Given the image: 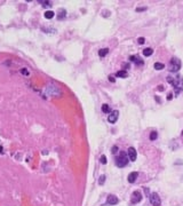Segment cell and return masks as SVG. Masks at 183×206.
I'll list each match as a JSON object with an SVG mask.
<instances>
[{
	"label": "cell",
	"instance_id": "27",
	"mask_svg": "<svg viewBox=\"0 0 183 206\" xmlns=\"http://www.w3.org/2000/svg\"><path fill=\"white\" fill-rule=\"evenodd\" d=\"M22 73H24V74H27V71H26V70H24V69H23V70H22Z\"/></svg>",
	"mask_w": 183,
	"mask_h": 206
},
{
	"label": "cell",
	"instance_id": "7",
	"mask_svg": "<svg viewBox=\"0 0 183 206\" xmlns=\"http://www.w3.org/2000/svg\"><path fill=\"white\" fill-rule=\"evenodd\" d=\"M127 154H128L129 160H132V161H135V160H136V158H137V152H136V150H135L133 146H130V148L128 149Z\"/></svg>",
	"mask_w": 183,
	"mask_h": 206
},
{
	"label": "cell",
	"instance_id": "14",
	"mask_svg": "<svg viewBox=\"0 0 183 206\" xmlns=\"http://www.w3.org/2000/svg\"><path fill=\"white\" fill-rule=\"evenodd\" d=\"M152 53H153L152 48H145V49H143V55H144V56H150V55H152Z\"/></svg>",
	"mask_w": 183,
	"mask_h": 206
},
{
	"label": "cell",
	"instance_id": "24",
	"mask_svg": "<svg viewBox=\"0 0 183 206\" xmlns=\"http://www.w3.org/2000/svg\"><path fill=\"white\" fill-rule=\"evenodd\" d=\"M109 80H110L111 82H113V81H114V78H113L112 76H110V77H109Z\"/></svg>",
	"mask_w": 183,
	"mask_h": 206
},
{
	"label": "cell",
	"instance_id": "26",
	"mask_svg": "<svg viewBox=\"0 0 183 206\" xmlns=\"http://www.w3.org/2000/svg\"><path fill=\"white\" fill-rule=\"evenodd\" d=\"M172 97H173V95H172V94H168V96H167V100H172Z\"/></svg>",
	"mask_w": 183,
	"mask_h": 206
},
{
	"label": "cell",
	"instance_id": "19",
	"mask_svg": "<svg viewBox=\"0 0 183 206\" xmlns=\"http://www.w3.org/2000/svg\"><path fill=\"white\" fill-rule=\"evenodd\" d=\"M106 161H108V160H106V156L102 154V156H101V163H102V164H106Z\"/></svg>",
	"mask_w": 183,
	"mask_h": 206
},
{
	"label": "cell",
	"instance_id": "22",
	"mask_svg": "<svg viewBox=\"0 0 183 206\" xmlns=\"http://www.w3.org/2000/svg\"><path fill=\"white\" fill-rule=\"evenodd\" d=\"M118 152V146L117 145H113L112 146V153H117Z\"/></svg>",
	"mask_w": 183,
	"mask_h": 206
},
{
	"label": "cell",
	"instance_id": "2",
	"mask_svg": "<svg viewBox=\"0 0 183 206\" xmlns=\"http://www.w3.org/2000/svg\"><path fill=\"white\" fill-rule=\"evenodd\" d=\"M128 156L125 153V151H121L120 152V154L116 158V165L118 166V167H125L127 164H128Z\"/></svg>",
	"mask_w": 183,
	"mask_h": 206
},
{
	"label": "cell",
	"instance_id": "21",
	"mask_svg": "<svg viewBox=\"0 0 183 206\" xmlns=\"http://www.w3.org/2000/svg\"><path fill=\"white\" fill-rule=\"evenodd\" d=\"M39 2H40V3H42L43 6H50V3H51L50 1H39Z\"/></svg>",
	"mask_w": 183,
	"mask_h": 206
},
{
	"label": "cell",
	"instance_id": "12",
	"mask_svg": "<svg viewBox=\"0 0 183 206\" xmlns=\"http://www.w3.org/2000/svg\"><path fill=\"white\" fill-rule=\"evenodd\" d=\"M54 16H55V13L51 11V10H47V11L45 13V17H46L47 19H50V18H53Z\"/></svg>",
	"mask_w": 183,
	"mask_h": 206
},
{
	"label": "cell",
	"instance_id": "10",
	"mask_svg": "<svg viewBox=\"0 0 183 206\" xmlns=\"http://www.w3.org/2000/svg\"><path fill=\"white\" fill-rule=\"evenodd\" d=\"M129 60L132 61V62H134L136 65H143V60H141L138 56H136V55H134V56H130L129 57Z\"/></svg>",
	"mask_w": 183,
	"mask_h": 206
},
{
	"label": "cell",
	"instance_id": "5",
	"mask_svg": "<svg viewBox=\"0 0 183 206\" xmlns=\"http://www.w3.org/2000/svg\"><path fill=\"white\" fill-rule=\"evenodd\" d=\"M141 200H142V193H141V191H138V190L134 191L133 195H132V199H130L132 204H137V203H140Z\"/></svg>",
	"mask_w": 183,
	"mask_h": 206
},
{
	"label": "cell",
	"instance_id": "9",
	"mask_svg": "<svg viewBox=\"0 0 183 206\" xmlns=\"http://www.w3.org/2000/svg\"><path fill=\"white\" fill-rule=\"evenodd\" d=\"M137 176H138V173L137 172H132V173H129V175H128V182L129 183H134L135 181H136V179H137Z\"/></svg>",
	"mask_w": 183,
	"mask_h": 206
},
{
	"label": "cell",
	"instance_id": "17",
	"mask_svg": "<svg viewBox=\"0 0 183 206\" xmlns=\"http://www.w3.org/2000/svg\"><path fill=\"white\" fill-rule=\"evenodd\" d=\"M57 17H58V19H62V18H64V17H65V10H64V9H59Z\"/></svg>",
	"mask_w": 183,
	"mask_h": 206
},
{
	"label": "cell",
	"instance_id": "13",
	"mask_svg": "<svg viewBox=\"0 0 183 206\" xmlns=\"http://www.w3.org/2000/svg\"><path fill=\"white\" fill-rule=\"evenodd\" d=\"M153 66H154L156 70H162V69L165 68V64H164V63H160V62H156Z\"/></svg>",
	"mask_w": 183,
	"mask_h": 206
},
{
	"label": "cell",
	"instance_id": "15",
	"mask_svg": "<svg viewBox=\"0 0 183 206\" xmlns=\"http://www.w3.org/2000/svg\"><path fill=\"white\" fill-rule=\"evenodd\" d=\"M102 111H103L104 113H109V112H111V108H110V105H108V104H103V105H102Z\"/></svg>",
	"mask_w": 183,
	"mask_h": 206
},
{
	"label": "cell",
	"instance_id": "1",
	"mask_svg": "<svg viewBox=\"0 0 183 206\" xmlns=\"http://www.w3.org/2000/svg\"><path fill=\"white\" fill-rule=\"evenodd\" d=\"M167 81L169 84H172L174 86V92L175 94H180L183 90V78L181 76H176V77H167Z\"/></svg>",
	"mask_w": 183,
	"mask_h": 206
},
{
	"label": "cell",
	"instance_id": "25",
	"mask_svg": "<svg viewBox=\"0 0 183 206\" xmlns=\"http://www.w3.org/2000/svg\"><path fill=\"white\" fill-rule=\"evenodd\" d=\"M158 89H159V90H164V86H161V85L158 86Z\"/></svg>",
	"mask_w": 183,
	"mask_h": 206
},
{
	"label": "cell",
	"instance_id": "11",
	"mask_svg": "<svg viewBox=\"0 0 183 206\" xmlns=\"http://www.w3.org/2000/svg\"><path fill=\"white\" fill-rule=\"evenodd\" d=\"M116 76H117V77H120V78H126V77H128V73H127V71H125V70H120V71H118V72L116 73Z\"/></svg>",
	"mask_w": 183,
	"mask_h": 206
},
{
	"label": "cell",
	"instance_id": "18",
	"mask_svg": "<svg viewBox=\"0 0 183 206\" xmlns=\"http://www.w3.org/2000/svg\"><path fill=\"white\" fill-rule=\"evenodd\" d=\"M157 137H158V133H157V132L153 130V132L150 133V140H151V141H154Z\"/></svg>",
	"mask_w": 183,
	"mask_h": 206
},
{
	"label": "cell",
	"instance_id": "28",
	"mask_svg": "<svg viewBox=\"0 0 183 206\" xmlns=\"http://www.w3.org/2000/svg\"><path fill=\"white\" fill-rule=\"evenodd\" d=\"M140 10H145V8H137V11H140Z\"/></svg>",
	"mask_w": 183,
	"mask_h": 206
},
{
	"label": "cell",
	"instance_id": "3",
	"mask_svg": "<svg viewBox=\"0 0 183 206\" xmlns=\"http://www.w3.org/2000/svg\"><path fill=\"white\" fill-rule=\"evenodd\" d=\"M168 68H169L168 70L170 72H177L181 69V61L178 58H176V57H173L170 60V62H169V66Z\"/></svg>",
	"mask_w": 183,
	"mask_h": 206
},
{
	"label": "cell",
	"instance_id": "4",
	"mask_svg": "<svg viewBox=\"0 0 183 206\" xmlns=\"http://www.w3.org/2000/svg\"><path fill=\"white\" fill-rule=\"evenodd\" d=\"M149 200L151 203L152 206H160L161 204V200H160V197L158 196L157 192H152L149 195Z\"/></svg>",
	"mask_w": 183,
	"mask_h": 206
},
{
	"label": "cell",
	"instance_id": "29",
	"mask_svg": "<svg viewBox=\"0 0 183 206\" xmlns=\"http://www.w3.org/2000/svg\"><path fill=\"white\" fill-rule=\"evenodd\" d=\"M182 135H183V133H182Z\"/></svg>",
	"mask_w": 183,
	"mask_h": 206
},
{
	"label": "cell",
	"instance_id": "20",
	"mask_svg": "<svg viewBox=\"0 0 183 206\" xmlns=\"http://www.w3.org/2000/svg\"><path fill=\"white\" fill-rule=\"evenodd\" d=\"M104 181H105V175H101V176H100V181H98V183H100V184H103V183H104Z\"/></svg>",
	"mask_w": 183,
	"mask_h": 206
},
{
	"label": "cell",
	"instance_id": "16",
	"mask_svg": "<svg viewBox=\"0 0 183 206\" xmlns=\"http://www.w3.org/2000/svg\"><path fill=\"white\" fill-rule=\"evenodd\" d=\"M108 53H109V49H108V48H102V49H100L98 55H100L101 57H103V56H105Z\"/></svg>",
	"mask_w": 183,
	"mask_h": 206
},
{
	"label": "cell",
	"instance_id": "8",
	"mask_svg": "<svg viewBox=\"0 0 183 206\" xmlns=\"http://www.w3.org/2000/svg\"><path fill=\"white\" fill-rule=\"evenodd\" d=\"M118 198L114 196V195H109L108 196V199H106V203L109 204V205H116V204H118Z\"/></svg>",
	"mask_w": 183,
	"mask_h": 206
},
{
	"label": "cell",
	"instance_id": "6",
	"mask_svg": "<svg viewBox=\"0 0 183 206\" xmlns=\"http://www.w3.org/2000/svg\"><path fill=\"white\" fill-rule=\"evenodd\" d=\"M118 117H119V111H118V110H114V111H111V113H110L109 117H108V120H109V122L114 124V122L118 120Z\"/></svg>",
	"mask_w": 183,
	"mask_h": 206
},
{
	"label": "cell",
	"instance_id": "23",
	"mask_svg": "<svg viewBox=\"0 0 183 206\" xmlns=\"http://www.w3.org/2000/svg\"><path fill=\"white\" fill-rule=\"evenodd\" d=\"M137 41H138V43H141V45H142V43H144V42H145V39H144V38H138V39H137Z\"/></svg>",
	"mask_w": 183,
	"mask_h": 206
}]
</instances>
